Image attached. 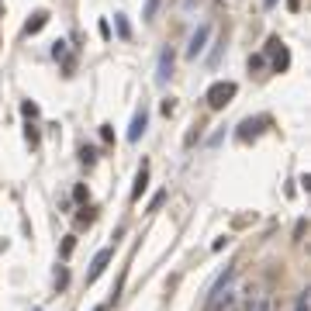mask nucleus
<instances>
[{"instance_id": "nucleus-1", "label": "nucleus", "mask_w": 311, "mask_h": 311, "mask_svg": "<svg viewBox=\"0 0 311 311\" xmlns=\"http://www.w3.org/2000/svg\"><path fill=\"white\" fill-rule=\"evenodd\" d=\"M235 90H239V87H235L232 80H218V83H211V87H208L204 100H208V107H211V111H225V107L232 104Z\"/></svg>"}, {"instance_id": "nucleus-20", "label": "nucleus", "mask_w": 311, "mask_h": 311, "mask_svg": "<svg viewBox=\"0 0 311 311\" xmlns=\"http://www.w3.org/2000/svg\"><path fill=\"white\" fill-rule=\"evenodd\" d=\"M52 56H56V59H66V42H56V45H52Z\"/></svg>"}, {"instance_id": "nucleus-22", "label": "nucleus", "mask_w": 311, "mask_h": 311, "mask_svg": "<svg viewBox=\"0 0 311 311\" xmlns=\"http://www.w3.org/2000/svg\"><path fill=\"white\" fill-rule=\"evenodd\" d=\"M66 284H69V273L59 270V273H56V287H66Z\"/></svg>"}, {"instance_id": "nucleus-24", "label": "nucleus", "mask_w": 311, "mask_h": 311, "mask_svg": "<svg viewBox=\"0 0 311 311\" xmlns=\"http://www.w3.org/2000/svg\"><path fill=\"white\" fill-rule=\"evenodd\" d=\"M73 246H76V242H73V235H69V239L62 242V256H69V253H73Z\"/></svg>"}, {"instance_id": "nucleus-26", "label": "nucleus", "mask_w": 311, "mask_h": 311, "mask_svg": "<svg viewBox=\"0 0 311 311\" xmlns=\"http://www.w3.org/2000/svg\"><path fill=\"white\" fill-rule=\"evenodd\" d=\"M94 311H104V304H100V308H94Z\"/></svg>"}, {"instance_id": "nucleus-2", "label": "nucleus", "mask_w": 311, "mask_h": 311, "mask_svg": "<svg viewBox=\"0 0 311 311\" xmlns=\"http://www.w3.org/2000/svg\"><path fill=\"white\" fill-rule=\"evenodd\" d=\"M208 38H211V24H201L194 35H190V45H187V56L197 59L201 52H204V45H208Z\"/></svg>"}, {"instance_id": "nucleus-21", "label": "nucleus", "mask_w": 311, "mask_h": 311, "mask_svg": "<svg viewBox=\"0 0 311 311\" xmlns=\"http://www.w3.org/2000/svg\"><path fill=\"white\" fill-rule=\"evenodd\" d=\"M173 111H176V100L166 97V100H163V114H173Z\"/></svg>"}, {"instance_id": "nucleus-17", "label": "nucleus", "mask_w": 311, "mask_h": 311, "mask_svg": "<svg viewBox=\"0 0 311 311\" xmlns=\"http://www.w3.org/2000/svg\"><path fill=\"white\" fill-rule=\"evenodd\" d=\"M73 197H76V201H87V197H90V190H87L83 183H76V187H73Z\"/></svg>"}, {"instance_id": "nucleus-15", "label": "nucleus", "mask_w": 311, "mask_h": 311, "mask_svg": "<svg viewBox=\"0 0 311 311\" xmlns=\"http://www.w3.org/2000/svg\"><path fill=\"white\" fill-rule=\"evenodd\" d=\"M156 7H159V0H145V21L156 18Z\"/></svg>"}, {"instance_id": "nucleus-10", "label": "nucleus", "mask_w": 311, "mask_h": 311, "mask_svg": "<svg viewBox=\"0 0 311 311\" xmlns=\"http://www.w3.org/2000/svg\"><path fill=\"white\" fill-rule=\"evenodd\" d=\"M287 66H291V52H287V49H280V56L273 59V69H277V73H284Z\"/></svg>"}, {"instance_id": "nucleus-14", "label": "nucleus", "mask_w": 311, "mask_h": 311, "mask_svg": "<svg viewBox=\"0 0 311 311\" xmlns=\"http://www.w3.org/2000/svg\"><path fill=\"white\" fill-rule=\"evenodd\" d=\"M114 18H118V35H121V38H128L132 31H128V21H125V14H114Z\"/></svg>"}, {"instance_id": "nucleus-13", "label": "nucleus", "mask_w": 311, "mask_h": 311, "mask_svg": "<svg viewBox=\"0 0 311 311\" xmlns=\"http://www.w3.org/2000/svg\"><path fill=\"white\" fill-rule=\"evenodd\" d=\"M21 114H24V118H38V104L24 100V104H21Z\"/></svg>"}, {"instance_id": "nucleus-18", "label": "nucleus", "mask_w": 311, "mask_h": 311, "mask_svg": "<svg viewBox=\"0 0 311 311\" xmlns=\"http://www.w3.org/2000/svg\"><path fill=\"white\" fill-rule=\"evenodd\" d=\"M304 232H308V221H304V218H301V221H297V225H294V239H304Z\"/></svg>"}, {"instance_id": "nucleus-4", "label": "nucleus", "mask_w": 311, "mask_h": 311, "mask_svg": "<svg viewBox=\"0 0 311 311\" xmlns=\"http://www.w3.org/2000/svg\"><path fill=\"white\" fill-rule=\"evenodd\" d=\"M170 76H173V52H170V49H163V52H159V73H156V80H159V83H166Z\"/></svg>"}, {"instance_id": "nucleus-19", "label": "nucleus", "mask_w": 311, "mask_h": 311, "mask_svg": "<svg viewBox=\"0 0 311 311\" xmlns=\"http://www.w3.org/2000/svg\"><path fill=\"white\" fill-rule=\"evenodd\" d=\"M163 201H166V190H159V194H156L152 201H149V211H156V208H159V204H163Z\"/></svg>"}, {"instance_id": "nucleus-7", "label": "nucleus", "mask_w": 311, "mask_h": 311, "mask_svg": "<svg viewBox=\"0 0 311 311\" xmlns=\"http://www.w3.org/2000/svg\"><path fill=\"white\" fill-rule=\"evenodd\" d=\"M45 24H49V11H35V14L28 18V24H24V31H28V35H38Z\"/></svg>"}, {"instance_id": "nucleus-8", "label": "nucleus", "mask_w": 311, "mask_h": 311, "mask_svg": "<svg viewBox=\"0 0 311 311\" xmlns=\"http://www.w3.org/2000/svg\"><path fill=\"white\" fill-rule=\"evenodd\" d=\"M259 125H266V118H249V121H242V132H239V138H242V142H249V138H256L259 135Z\"/></svg>"}, {"instance_id": "nucleus-5", "label": "nucleus", "mask_w": 311, "mask_h": 311, "mask_svg": "<svg viewBox=\"0 0 311 311\" xmlns=\"http://www.w3.org/2000/svg\"><path fill=\"white\" fill-rule=\"evenodd\" d=\"M145 125H149V114H145V107L138 111L135 118H132V128H128V142H138L142 138V132H145Z\"/></svg>"}, {"instance_id": "nucleus-9", "label": "nucleus", "mask_w": 311, "mask_h": 311, "mask_svg": "<svg viewBox=\"0 0 311 311\" xmlns=\"http://www.w3.org/2000/svg\"><path fill=\"white\" fill-rule=\"evenodd\" d=\"M80 163H83V166H94V163H97V149H94V145H83V149H80Z\"/></svg>"}, {"instance_id": "nucleus-6", "label": "nucleus", "mask_w": 311, "mask_h": 311, "mask_svg": "<svg viewBox=\"0 0 311 311\" xmlns=\"http://www.w3.org/2000/svg\"><path fill=\"white\" fill-rule=\"evenodd\" d=\"M145 187H149V163H142V166H138V173H135V187H132V201H138Z\"/></svg>"}, {"instance_id": "nucleus-16", "label": "nucleus", "mask_w": 311, "mask_h": 311, "mask_svg": "<svg viewBox=\"0 0 311 311\" xmlns=\"http://www.w3.org/2000/svg\"><path fill=\"white\" fill-rule=\"evenodd\" d=\"M263 66H266L263 56H249V73H253V69H263Z\"/></svg>"}, {"instance_id": "nucleus-11", "label": "nucleus", "mask_w": 311, "mask_h": 311, "mask_svg": "<svg viewBox=\"0 0 311 311\" xmlns=\"http://www.w3.org/2000/svg\"><path fill=\"white\" fill-rule=\"evenodd\" d=\"M294 311H311V294H308V291L297 294V301H294Z\"/></svg>"}, {"instance_id": "nucleus-23", "label": "nucleus", "mask_w": 311, "mask_h": 311, "mask_svg": "<svg viewBox=\"0 0 311 311\" xmlns=\"http://www.w3.org/2000/svg\"><path fill=\"white\" fill-rule=\"evenodd\" d=\"M100 138H104V142H111V138H114V128H111V125H104V128H100Z\"/></svg>"}, {"instance_id": "nucleus-3", "label": "nucleus", "mask_w": 311, "mask_h": 311, "mask_svg": "<svg viewBox=\"0 0 311 311\" xmlns=\"http://www.w3.org/2000/svg\"><path fill=\"white\" fill-rule=\"evenodd\" d=\"M111 263V249H100L97 256H94V266H90V273H87V284H94L100 273H104V266Z\"/></svg>"}, {"instance_id": "nucleus-25", "label": "nucleus", "mask_w": 311, "mask_h": 311, "mask_svg": "<svg viewBox=\"0 0 311 311\" xmlns=\"http://www.w3.org/2000/svg\"><path fill=\"white\" fill-rule=\"evenodd\" d=\"M263 4H266V7H273V4H277V0H263Z\"/></svg>"}, {"instance_id": "nucleus-12", "label": "nucleus", "mask_w": 311, "mask_h": 311, "mask_svg": "<svg viewBox=\"0 0 311 311\" xmlns=\"http://www.w3.org/2000/svg\"><path fill=\"white\" fill-rule=\"evenodd\" d=\"M24 138H28V145H38V128H35V125H31V121H28V125H24Z\"/></svg>"}]
</instances>
